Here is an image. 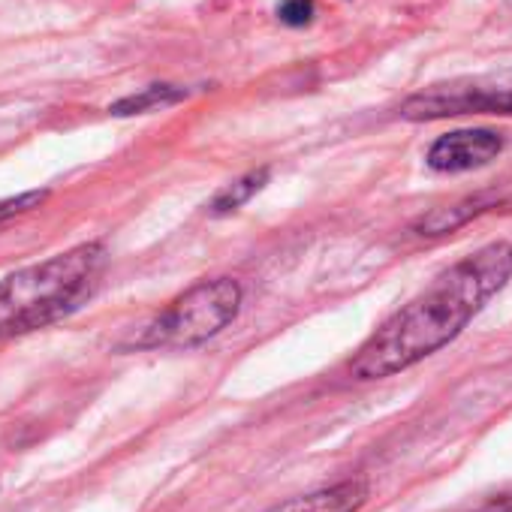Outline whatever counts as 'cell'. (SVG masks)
Instances as JSON below:
<instances>
[{
  "mask_svg": "<svg viewBox=\"0 0 512 512\" xmlns=\"http://www.w3.org/2000/svg\"><path fill=\"white\" fill-rule=\"evenodd\" d=\"M512 278V244L491 241L395 311L350 359V377H395L452 344Z\"/></svg>",
  "mask_w": 512,
  "mask_h": 512,
  "instance_id": "cell-1",
  "label": "cell"
},
{
  "mask_svg": "<svg viewBox=\"0 0 512 512\" xmlns=\"http://www.w3.org/2000/svg\"><path fill=\"white\" fill-rule=\"evenodd\" d=\"M100 241L76 244L0 281V341L40 332L79 311L106 272Z\"/></svg>",
  "mask_w": 512,
  "mask_h": 512,
  "instance_id": "cell-2",
  "label": "cell"
},
{
  "mask_svg": "<svg viewBox=\"0 0 512 512\" xmlns=\"http://www.w3.org/2000/svg\"><path fill=\"white\" fill-rule=\"evenodd\" d=\"M244 290L235 278H211L184 290L157 320H151L133 347L139 350H190L217 338L235 323Z\"/></svg>",
  "mask_w": 512,
  "mask_h": 512,
  "instance_id": "cell-3",
  "label": "cell"
},
{
  "mask_svg": "<svg viewBox=\"0 0 512 512\" xmlns=\"http://www.w3.org/2000/svg\"><path fill=\"white\" fill-rule=\"evenodd\" d=\"M458 115H512V70L452 79L425 88L401 106V118L407 121H440Z\"/></svg>",
  "mask_w": 512,
  "mask_h": 512,
  "instance_id": "cell-4",
  "label": "cell"
},
{
  "mask_svg": "<svg viewBox=\"0 0 512 512\" xmlns=\"http://www.w3.org/2000/svg\"><path fill=\"white\" fill-rule=\"evenodd\" d=\"M503 151V136L494 130H455L440 136L428 154L425 163L434 172H470V169H482L491 160H497Z\"/></svg>",
  "mask_w": 512,
  "mask_h": 512,
  "instance_id": "cell-5",
  "label": "cell"
},
{
  "mask_svg": "<svg viewBox=\"0 0 512 512\" xmlns=\"http://www.w3.org/2000/svg\"><path fill=\"white\" fill-rule=\"evenodd\" d=\"M368 494H371L368 479L350 476V479H341L329 488L290 497V500L272 506L269 512H359L365 506Z\"/></svg>",
  "mask_w": 512,
  "mask_h": 512,
  "instance_id": "cell-6",
  "label": "cell"
},
{
  "mask_svg": "<svg viewBox=\"0 0 512 512\" xmlns=\"http://www.w3.org/2000/svg\"><path fill=\"white\" fill-rule=\"evenodd\" d=\"M491 202H494L491 196H470V199H461V202H455V205L434 208V211H428L425 217H419V220H416L413 232L428 235V238H434V235H446V232H455L458 226L470 223V220H473V217H479L485 208H491Z\"/></svg>",
  "mask_w": 512,
  "mask_h": 512,
  "instance_id": "cell-7",
  "label": "cell"
},
{
  "mask_svg": "<svg viewBox=\"0 0 512 512\" xmlns=\"http://www.w3.org/2000/svg\"><path fill=\"white\" fill-rule=\"evenodd\" d=\"M266 181H269V169H253V172L241 175L238 181L226 184V187L211 199L208 211H211V214H217V217L238 211L241 205H247L256 193H260V190L266 187Z\"/></svg>",
  "mask_w": 512,
  "mask_h": 512,
  "instance_id": "cell-8",
  "label": "cell"
},
{
  "mask_svg": "<svg viewBox=\"0 0 512 512\" xmlns=\"http://www.w3.org/2000/svg\"><path fill=\"white\" fill-rule=\"evenodd\" d=\"M184 97H187V91L178 88V85H148L139 94H130V97H121L118 103H112L109 112L112 115H145L151 109H163V106L181 103Z\"/></svg>",
  "mask_w": 512,
  "mask_h": 512,
  "instance_id": "cell-9",
  "label": "cell"
},
{
  "mask_svg": "<svg viewBox=\"0 0 512 512\" xmlns=\"http://www.w3.org/2000/svg\"><path fill=\"white\" fill-rule=\"evenodd\" d=\"M278 19L287 28H305L314 19V0H284L278 7Z\"/></svg>",
  "mask_w": 512,
  "mask_h": 512,
  "instance_id": "cell-10",
  "label": "cell"
},
{
  "mask_svg": "<svg viewBox=\"0 0 512 512\" xmlns=\"http://www.w3.org/2000/svg\"><path fill=\"white\" fill-rule=\"evenodd\" d=\"M46 196H49L46 190H34V193H22L16 199L0 202V226H4L7 220H13V217H19V214H25V211H31V208H37Z\"/></svg>",
  "mask_w": 512,
  "mask_h": 512,
  "instance_id": "cell-11",
  "label": "cell"
},
{
  "mask_svg": "<svg viewBox=\"0 0 512 512\" xmlns=\"http://www.w3.org/2000/svg\"><path fill=\"white\" fill-rule=\"evenodd\" d=\"M470 512H512V491H503L497 497H485L476 509Z\"/></svg>",
  "mask_w": 512,
  "mask_h": 512,
  "instance_id": "cell-12",
  "label": "cell"
}]
</instances>
